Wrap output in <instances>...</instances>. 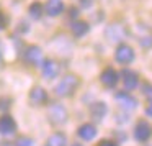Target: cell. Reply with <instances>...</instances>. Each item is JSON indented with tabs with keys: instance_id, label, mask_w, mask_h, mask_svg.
Segmentation results:
<instances>
[{
	"instance_id": "6da1fadb",
	"label": "cell",
	"mask_w": 152,
	"mask_h": 146,
	"mask_svg": "<svg viewBox=\"0 0 152 146\" xmlns=\"http://www.w3.org/2000/svg\"><path fill=\"white\" fill-rule=\"evenodd\" d=\"M77 87H79V77L69 74V76L62 77L59 80V84L56 86V94L59 97H70V95H74Z\"/></svg>"
},
{
	"instance_id": "7a4b0ae2",
	"label": "cell",
	"mask_w": 152,
	"mask_h": 146,
	"mask_svg": "<svg viewBox=\"0 0 152 146\" xmlns=\"http://www.w3.org/2000/svg\"><path fill=\"white\" fill-rule=\"evenodd\" d=\"M48 117H49V122L53 125L59 126V125L67 122V110L62 105H59V103H54V105H51Z\"/></svg>"
},
{
	"instance_id": "3957f363",
	"label": "cell",
	"mask_w": 152,
	"mask_h": 146,
	"mask_svg": "<svg viewBox=\"0 0 152 146\" xmlns=\"http://www.w3.org/2000/svg\"><path fill=\"white\" fill-rule=\"evenodd\" d=\"M115 59L119 64H129L134 61V49L128 44H119L115 51Z\"/></svg>"
},
{
	"instance_id": "277c9868",
	"label": "cell",
	"mask_w": 152,
	"mask_h": 146,
	"mask_svg": "<svg viewBox=\"0 0 152 146\" xmlns=\"http://www.w3.org/2000/svg\"><path fill=\"white\" fill-rule=\"evenodd\" d=\"M151 136H152V126L149 125L145 120L137 122V125H136V128H134V138L141 143H145V141L151 139Z\"/></svg>"
},
{
	"instance_id": "5b68a950",
	"label": "cell",
	"mask_w": 152,
	"mask_h": 146,
	"mask_svg": "<svg viewBox=\"0 0 152 146\" xmlns=\"http://www.w3.org/2000/svg\"><path fill=\"white\" fill-rule=\"evenodd\" d=\"M23 59L31 66H38L43 63V51L38 46H28L26 51L23 53Z\"/></svg>"
},
{
	"instance_id": "8992f818",
	"label": "cell",
	"mask_w": 152,
	"mask_h": 146,
	"mask_svg": "<svg viewBox=\"0 0 152 146\" xmlns=\"http://www.w3.org/2000/svg\"><path fill=\"white\" fill-rule=\"evenodd\" d=\"M15 131H17V122L13 120V117H10V115L0 117V135L10 136Z\"/></svg>"
},
{
	"instance_id": "52a82bcc",
	"label": "cell",
	"mask_w": 152,
	"mask_h": 146,
	"mask_svg": "<svg viewBox=\"0 0 152 146\" xmlns=\"http://www.w3.org/2000/svg\"><path fill=\"white\" fill-rule=\"evenodd\" d=\"M115 99H116V102H118L124 110H134L136 107H137V100H136L131 94H128V92H118L115 95Z\"/></svg>"
},
{
	"instance_id": "ba28073f",
	"label": "cell",
	"mask_w": 152,
	"mask_h": 146,
	"mask_svg": "<svg viewBox=\"0 0 152 146\" xmlns=\"http://www.w3.org/2000/svg\"><path fill=\"white\" fill-rule=\"evenodd\" d=\"M136 30H137L139 44H141L142 48H152V30H151V28L139 25Z\"/></svg>"
},
{
	"instance_id": "9c48e42d",
	"label": "cell",
	"mask_w": 152,
	"mask_h": 146,
	"mask_svg": "<svg viewBox=\"0 0 152 146\" xmlns=\"http://www.w3.org/2000/svg\"><path fill=\"white\" fill-rule=\"evenodd\" d=\"M30 102L31 105H44L48 102V94L43 87H33L30 92Z\"/></svg>"
},
{
	"instance_id": "30bf717a",
	"label": "cell",
	"mask_w": 152,
	"mask_h": 146,
	"mask_svg": "<svg viewBox=\"0 0 152 146\" xmlns=\"http://www.w3.org/2000/svg\"><path fill=\"white\" fill-rule=\"evenodd\" d=\"M121 76H123V82H124L126 90H134L136 87H137L139 79H137V74H136L134 71H131V69H123Z\"/></svg>"
},
{
	"instance_id": "8fae6325",
	"label": "cell",
	"mask_w": 152,
	"mask_h": 146,
	"mask_svg": "<svg viewBox=\"0 0 152 146\" xmlns=\"http://www.w3.org/2000/svg\"><path fill=\"white\" fill-rule=\"evenodd\" d=\"M100 80L105 87H115L118 82V72L111 67H106L102 74H100Z\"/></svg>"
},
{
	"instance_id": "7c38bea8",
	"label": "cell",
	"mask_w": 152,
	"mask_h": 146,
	"mask_svg": "<svg viewBox=\"0 0 152 146\" xmlns=\"http://www.w3.org/2000/svg\"><path fill=\"white\" fill-rule=\"evenodd\" d=\"M59 74V64L53 59H48L43 63V76L44 79H54Z\"/></svg>"
},
{
	"instance_id": "4fadbf2b",
	"label": "cell",
	"mask_w": 152,
	"mask_h": 146,
	"mask_svg": "<svg viewBox=\"0 0 152 146\" xmlns=\"http://www.w3.org/2000/svg\"><path fill=\"white\" fill-rule=\"evenodd\" d=\"M106 112H108V108H106L105 102H95L90 107V115H92V118L95 120V122H102V120L105 118Z\"/></svg>"
},
{
	"instance_id": "5bb4252c",
	"label": "cell",
	"mask_w": 152,
	"mask_h": 146,
	"mask_svg": "<svg viewBox=\"0 0 152 146\" xmlns=\"http://www.w3.org/2000/svg\"><path fill=\"white\" fill-rule=\"evenodd\" d=\"M77 135H79L83 141H92L96 136V126L92 125V123H85V125H82L77 130Z\"/></svg>"
},
{
	"instance_id": "9a60e30c",
	"label": "cell",
	"mask_w": 152,
	"mask_h": 146,
	"mask_svg": "<svg viewBox=\"0 0 152 146\" xmlns=\"http://www.w3.org/2000/svg\"><path fill=\"white\" fill-rule=\"evenodd\" d=\"M106 38H108L111 43L124 40V30H123V27H119V25H111V27H108V30H106Z\"/></svg>"
},
{
	"instance_id": "2e32d148",
	"label": "cell",
	"mask_w": 152,
	"mask_h": 146,
	"mask_svg": "<svg viewBox=\"0 0 152 146\" xmlns=\"http://www.w3.org/2000/svg\"><path fill=\"white\" fill-rule=\"evenodd\" d=\"M64 12V4L61 0H49L46 4V13L49 17H57Z\"/></svg>"
},
{
	"instance_id": "e0dca14e",
	"label": "cell",
	"mask_w": 152,
	"mask_h": 146,
	"mask_svg": "<svg viewBox=\"0 0 152 146\" xmlns=\"http://www.w3.org/2000/svg\"><path fill=\"white\" fill-rule=\"evenodd\" d=\"M66 145H67L66 135H64V133H59V131L51 135L46 141V146H66Z\"/></svg>"
},
{
	"instance_id": "ac0fdd59",
	"label": "cell",
	"mask_w": 152,
	"mask_h": 146,
	"mask_svg": "<svg viewBox=\"0 0 152 146\" xmlns=\"http://www.w3.org/2000/svg\"><path fill=\"white\" fill-rule=\"evenodd\" d=\"M87 31H88V23H85V21H74V23H72L74 36L80 38V36H83Z\"/></svg>"
},
{
	"instance_id": "d6986e66",
	"label": "cell",
	"mask_w": 152,
	"mask_h": 146,
	"mask_svg": "<svg viewBox=\"0 0 152 146\" xmlns=\"http://www.w3.org/2000/svg\"><path fill=\"white\" fill-rule=\"evenodd\" d=\"M30 15L34 18V20H39L41 15H43V5H41L39 2H34V4H31V7H30Z\"/></svg>"
},
{
	"instance_id": "ffe728a7",
	"label": "cell",
	"mask_w": 152,
	"mask_h": 146,
	"mask_svg": "<svg viewBox=\"0 0 152 146\" xmlns=\"http://www.w3.org/2000/svg\"><path fill=\"white\" fill-rule=\"evenodd\" d=\"M17 146H33V139L26 138V136H21V138L17 141Z\"/></svg>"
},
{
	"instance_id": "44dd1931",
	"label": "cell",
	"mask_w": 152,
	"mask_h": 146,
	"mask_svg": "<svg viewBox=\"0 0 152 146\" xmlns=\"http://www.w3.org/2000/svg\"><path fill=\"white\" fill-rule=\"evenodd\" d=\"M142 94H144L149 100H152V86L151 84H144V86H142Z\"/></svg>"
},
{
	"instance_id": "7402d4cb",
	"label": "cell",
	"mask_w": 152,
	"mask_h": 146,
	"mask_svg": "<svg viewBox=\"0 0 152 146\" xmlns=\"http://www.w3.org/2000/svg\"><path fill=\"white\" fill-rule=\"evenodd\" d=\"M10 102H12L10 99H2V100H0V110H5V108H8V107L12 105Z\"/></svg>"
},
{
	"instance_id": "603a6c76",
	"label": "cell",
	"mask_w": 152,
	"mask_h": 146,
	"mask_svg": "<svg viewBox=\"0 0 152 146\" xmlns=\"http://www.w3.org/2000/svg\"><path fill=\"white\" fill-rule=\"evenodd\" d=\"M98 146H118V145H116V141H110V139H105V141H102Z\"/></svg>"
},
{
	"instance_id": "cb8c5ba5",
	"label": "cell",
	"mask_w": 152,
	"mask_h": 146,
	"mask_svg": "<svg viewBox=\"0 0 152 146\" xmlns=\"http://www.w3.org/2000/svg\"><path fill=\"white\" fill-rule=\"evenodd\" d=\"M5 25H7V18H5V15L0 12V28H5Z\"/></svg>"
},
{
	"instance_id": "d4e9b609",
	"label": "cell",
	"mask_w": 152,
	"mask_h": 146,
	"mask_svg": "<svg viewBox=\"0 0 152 146\" xmlns=\"http://www.w3.org/2000/svg\"><path fill=\"white\" fill-rule=\"evenodd\" d=\"M145 113H147L149 117H152V102L147 105V108H145Z\"/></svg>"
},
{
	"instance_id": "484cf974",
	"label": "cell",
	"mask_w": 152,
	"mask_h": 146,
	"mask_svg": "<svg viewBox=\"0 0 152 146\" xmlns=\"http://www.w3.org/2000/svg\"><path fill=\"white\" fill-rule=\"evenodd\" d=\"M92 4H93V0H82V5H83V7H90Z\"/></svg>"
},
{
	"instance_id": "4316f807",
	"label": "cell",
	"mask_w": 152,
	"mask_h": 146,
	"mask_svg": "<svg viewBox=\"0 0 152 146\" xmlns=\"http://www.w3.org/2000/svg\"><path fill=\"white\" fill-rule=\"evenodd\" d=\"M77 13H79V12H77L75 8H72V10H70V17H77Z\"/></svg>"
},
{
	"instance_id": "83f0119b",
	"label": "cell",
	"mask_w": 152,
	"mask_h": 146,
	"mask_svg": "<svg viewBox=\"0 0 152 146\" xmlns=\"http://www.w3.org/2000/svg\"><path fill=\"white\" fill-rule=\"evenodd\" d=\"M72 146H82V145H80V143H74Z\"/></svg>"
},
{
	"instance_id": "f1b7e54d",
	"label": "cell",
	"mask_w": 152,
	"mask_h": 146,
	"mask_svg": "<svg viewBox=\"0 0 152 146\" xmlns=\"http://www.w3.org/2000/svg\"><path fill=\"white\" fill-rule=\"evenodd\" d=\"M5 146H17V145H10V143H7V145H5Z\"/></svg>"
}]
</instances>
